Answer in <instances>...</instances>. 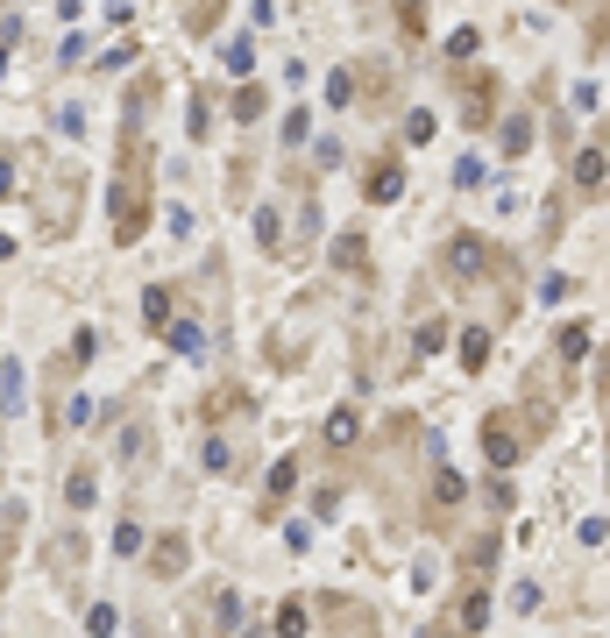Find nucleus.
<instances>
[{"label": "nucleus", "mask_w": 610, "mask_h": 638, "mask_svg": "<svg viewBox=\"0 0 610 638\" xmlns=\"http://www.w3.org/2000/svg\"><path fill=\"white\" fill-rule=\"evenodd\" d=\"M142 234H149V142L128 121V135H121V171H114V242L135 249Z\"/></svg>", "instance_id": "obj_1"}, {"label": "nucleus", "mask_w": 610, "mask_h": 638, "mask_svg": "<svg viewBox=\"0 0 610 638\" xmlns=\"http://www.w3.org/2000/svg\"><path fill=\"white\" fill-rule=\"evenodd\" d=\"M483 454H490V468H518V454H525L518 412H490V419H483Z\"/></svg>", "instance_id": "obj_2"}, {"label": "nucleus", "mask_w": 610, "mask_h": 638, "mask_svg": "<svg viewBox=\"0 0 610 638\" xmlns=\"http://www.w3.org/2000/svg\"><path fill=\"white\" fill-rule=\"evenodd\" d=\"M447 270H454V284H483L490 242H483V234H454V242H447Z\"/></svg>", "instance_id": "obj_3"}, {"label": "nucleus", "mask_w": 610, "mask_h": 638, "mask_svg": "<svg viewBox=\"0 0 610 638\" xmlns=\"http://www.w3.org/2000/svg\"><path fill=\"white\" fill-rule=\"evenodd\" d=\"M362 199H369V206H391V199H405V164H376V171L362 178Z\"/></svg>", "instance_id": "obj_4"}, {"label": "nucleus", "mask_w": 610, "mask_h": 638, "mask_svg": "<svg viewBox=\"0 0 610 638\" xmlns=\"http://www.w3.org/2000/svg\"><path fill=\"white\" fill-rule=\"evenodd\" d=\"M178 568H185V539H178V532H164L157 546H149V575H157V582H171Z\"/></svg>", "instance_id": "obj_5"}, {"label": "nucleus", "mask_w": 610, "mask_h": 638, "mask_svg": "<svg viewBox=\"0 0 610 638\" xmlns=\"http://www.w3.org/2000/svg\"><path fill=\"white\" fill-rule=\"evenodd\" d=\"M603 178H610V156H603V149H582V156H575V185H582V192H603Z\"/></svg>", "instance_id": "obj_6"}, {"label": "nucleus", "mask_w": 610, "mask_h": 638, "mask_svg": "<svg viewBox=\"0 0 610 638\" xmlns=\"http://www.w3.org/2000/svg\"><path fill=\"white\" fill-rule=\"evenodd\" d=\"M462 497H469V483H462V468H447V461H440V468H433V504L447 511V504H462Z\"/></svg>", "instance_id": "obj_7"}, {"label": "nucleus", "mask_w": 610, "mask_h": 638, "mask_svg": "<svg viewBox=\"0 0 610 638\" xmlns=\"http://www.w3.org/2000/svg\"><path fill=\"white\" fill-rule=\"evenodd\" d=\"M164 341H171L178 355H199V348H206V334H199V319H185V312H178L171 327H164Z\"/></svg>", "instance_id": "obj_8"}, {"label": "nucleus", "mask_w": 610, "mask_h": 638, "mask_svg": "<svg viewBox=\"0 0 610 638\" xmlns=\"http://www.w3.org/2000/svg\"><path fill=\"white\" fill-rule=\"evenodd\" d=\"M142 319H149L157 334L171 327V284H149V291H142Z\"/></svg>", "instance_id": "obj_9"}, {"label": "nucleus", "mask_w": 610, "mask_h": 638, "mask_svg": "<svg viewBox=\"0 0 610 638\" xmlns=\"http://www.w3.org/2000/svg\"><path fill=\"white\" fill-rule=\"evenodd\" d=\"M554 348H561V362H582V355H589V327H582V319L554 327Z\"/></svg>", "instance_id": "obj_10"}, {"label": "nucleus", "mask_w": 610, "mask_h": 638, "mask_svg": "<svg viewBox=\"0 0 610 638\" xmlns=\"http://www.w3.org/2000/svg\"><path fill=\"white\" fill-rule=\"evenodd\" d=\"M525 149H532V114L518 107V114L504 121V156H525Z\"/></svg>", "instance_id": "obj_11"}, {"label": "nucleus", "mask_w": 610, "mask_h": 638, "mask_svg": "<svg viewBox=\"0 0 610 638\" xmlns=\"http://www.w3.org/2000/svg\"><path fill=\"white\" fill-rule=\"evenodd\" d=\"M256 242H263L270 256L284 249V213H277V206H263V213H256Z\"/></svg>", "instance_id": "obj_12"}, {"label": "nucleus", "mask_w": 610, "mask_h": 638, "mask_svg": "<svg viewBox=\"0 0 610 638\" xmlns=\"http://www.w3.org/2000/svg\"><path fill=\"white\" fill-rule=\"evenodd\" d=\"M93 490H100V475H93V468H71V483H64L71 511H86V504H93Z\"/></svg>", "instance_id": "obj_13"}, {"label": "nucleus", "mask_w": 610, "mask_h": 638, "mask_svg": "<svg viewBox=\"0 0 610 638\" xmlns=\"http://www.w3.org/2000/svg\"><path fill=\"white\" fill-rule=\"evenodd\" d=\"M454 617H462V638H476V631H483V624H490V596H483V589H476V596H469V603H462V610H454Z\"/></svg>", "instance_id": "obj_14"}, {"label": "nucleus", "mask_w": 610, "mask_h": 638, "mask_svg": "<svg viewBox=\"0 0 610 638\" xmlns=\"http://www.w3.org/2000/svg\"><path fill=\"white\" fill-rule=\"evenodd\" d=\"M490 362V334L483 327H462V369H483Z\"/></svg>", "instance_id": "obj_15"}, {"label": "nucleus", "mask_w": 610, "mask_h": 638, "mask_svg": "<svg viewBox=\"0 0 610 638\" xmlns=\"http://www.w3.org/2000/svg\"><path fill=\"white\" fill-rule=\"evenodd\" d=\"M355 433H362V419H355L348 405H341V412H327V440H334V447H355Z\"/></svg>", "instance_id": "obj_16"}, {"label": "nucleus", "mask_w": 610, "mask_h": 638, "mask_svg": "<svg viewBox=\"0 0 610 638\" xmlns=\"http://www.w3.org/2000/svg\"><path fill=\"white\" fill-rule=\"evenodd\" d=\"M277 638H305V603H298V596L277 603Z\"/></svg>", "instance_id": "obj_17"}, {"label": "nucleus", "mask_w": 610, "mask_h": 638, "mask_svg": "<svg viewBox=\"0 0 610 638\" xmlns=\"http://www.w3.org/2000/svg\"><path fill=\"white\" fill-rule=\"evenodd\" d=\"M334 263H341V270H369V249H362V234H341V242H334Z\"/></svg>", "instance_id": "obj_18"}, {"label": "nucleus", "mask_w": 610, "mask_h": 638, "mask_svg": "<svg viewBox=\"0 0 610 638\" xmlns=\"http://www.w3.org/2000/svg\"><path fill=\"white\" fill-rule=\"evenodd\" d=\"M291 483H298V461H270V483H263V490H270V504H277V497H291Z\"/></svg>", "instance_id": "obj_19"}, {"label": "nucleus", "mask_w": 610, "mask_h": 638, "mask_svg": "<svg viewBox=\"0 0 610 638\" xmlns=\"http://www.w3.org/2000/svg\"><path fill=\"white\" fill-rule=\"evenodd\" d=\"M220 64H227V71H249V64H256V43H249V36H235V43L220 50Z\"/></svg>", "instance_id": "obj_20"}, {"label": "nucleus", "mask_w": 610, "mask_h": 638, "mask_svg": "<svg viewBox=\"0 0 610 638\" xmlns=\"http://www.w3.org/2000/svg\"><path fill=\"white\" fill-rule=\"evenodd\" d=\"M263 107H270V100H263V86H242V93H235V121H256Z\"/></svg>", "instance_id": "obj_21"}, {"label": "nucleus", "mask_w": 610, "mask_h": 638, "mask_svg": "<svg viewBox=\"0 0 610 638\" xmlns=\"http://www.w3.org/2000/svg\"><path fill=\"white\" fill-rule=\"evenodd\" d=\"M206 468H213V475H227V468H235V447H227V440H220V433H213V440H206Z\"/></svg>", "instance_id": "obj_22"}, {"label": "nucleus", "mask_w": 610, "mask_h": 638, "mask_svg": "<svg viewBox=\"0 0 610 638\" xmlns=\"http://www.w3.org/2000/svg\"><path fill=\"white\" fill-rule=\"evenodd\" d=\"M86 624H93V638H114V624H121V617H114V603H93V610H86Z\"/></svg>", "instance_id": "obj_23"}, {"label": "nucleus", "mask_w": 610, "mask_h": 638, "mask_svg": "<svg viewBox=\"0 0 610 638\" xmlns=\"http://www.w3.org/2000/svg\"><path fill=\"white\" fill-rule=\"evenodd\" d=\"M348 100H355V78L334 71V78H327V107H348Z\"/></svg>", "instance_id": "obj_24"}, {"label": "nucleus", "mask_w": 610, "mask_h": 638, "mask_svg": "<svg viewBox=\"0 0 610 638\" xmlns=\"http://www.w3.org/2000/svg\"><path fill=\"white\" fill-rule=\"evenodd\" d=\"M454 185H462V192L483 185V156H462V164H454Z\"/></svg>", "instance_id": "obj_25"}, {"label": "nucleus", "mask_w": 610, "mask_h": 638, "mask_svg": "<svg viewBox=\"0 0 610 638\" xmlns=\"http://www.w3.org/2000/svg\"><path fill=\"white\" fill-rule=\"evenodd\" d=\"M447 341V319H426V327H419V355H433Z\"/></svg>", "instance_id": "obj_26"}, {"label": "nucleus", "mask_w": 610, "mask_h": 638, "mask_svg": "<svg viewBox=\"0 0 610 638\" xmlns=\"http://www.w3.org/2000/svg\"><path fill=\"white\" fill-rule=\"evenodd\" d=\"M114 553H142V525H114Z\"/></svg>", "instance_id": "obj_27"}, {"label": "nucleus", "mask_w": 610, "mask_h": 638, "mask_svg": "<svg viewBox=\"0 0 610 638\" xmlns=\"http://www.w3.org/2000/svg\"><path fill=\"white\" fill-rule=\"evenodd\" d=\"M476 43H483L476 29H454V36H447V50H454V57H476Z\"/></svg>", "instance_id": "obj_28"}, {"label": "nucleus", "mask_w": 610, "mask_h": 638, "mask_svg": "<svg viewBox=\"0 0 610 638\" xmlns=\"http://www.w3.org/2000/svg\"><path fill=\"white\" fill-rule=\"evenodd\" d=\"M213 15H220V0H199V8H192V29H213Z\"/></svg>", "instance_id": "obj_29"}, {"label": "nucleus", "mask_w": 610, "mask_h": 638, "mask_svg": "<svg viewBox=\"0 0 610 638\" xmlns=\"http://www.w3.org/2000/svg\"><path fill=\"white\" fill-rule=\"evenodd\" d=\"M440 638H454V631H440Z\"/></svg>", "instance_id": "obj_30"}]
</instances>
